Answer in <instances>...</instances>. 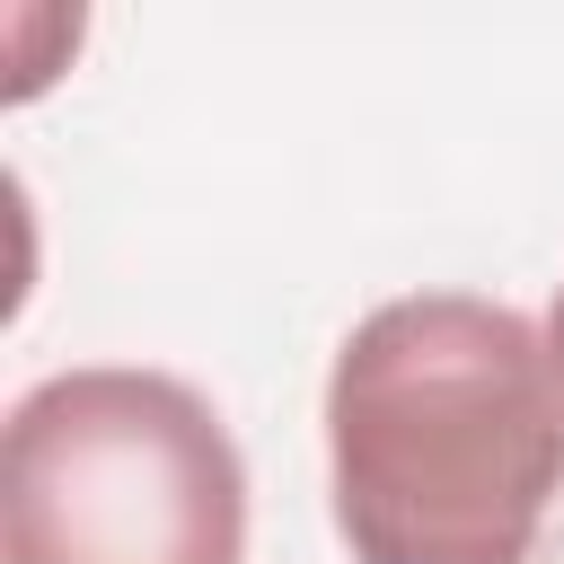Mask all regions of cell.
<instances>
[{
    "mask_svg": "<svg viewBox=\"0 0 564 564\" xmlns=\"http://www.w3.org/2000/svg\"><path fill=\"white\" fill-rule=\"evenodd\" d=\"M564 502V397L538 317L397 291L326 361V511L352 564H529Z\"/></svg>",
    "mask_w": 564,
    "mask_h": 564,
    "instance_id": "obj_1",
    "label": "cell"
},
{
    "mask_svg": "<svg viewBox=\"0 0 564 564\" xmlns=\"http://www.w3.org/2000/svg\"><path fill=\"white\" fill-rule=\"evenodd\" d=\"M0 564H247L220 405L141 361H70L0 423Z\"/></svg>",
    "mask_w": 564,
    "mask_h": 564,
    "instance_id": "obj_2",
    "label": "cell"
},
{
    "mask_svg": "<svg viewBox=\"0 0 564 564\" xmlns=\"http://www.w3.org/2000/svg\"><path fill=\"white\" fill-rule=\"evenodd\" d=\"M538 335H546V370H555V397H564V282H555V300H546Z\"/></svg>",
    "mask_w": 564,
    "mask_h": 564,
    "instance_id": "obj_3",
    "label": "cell"
}]
</instances>
